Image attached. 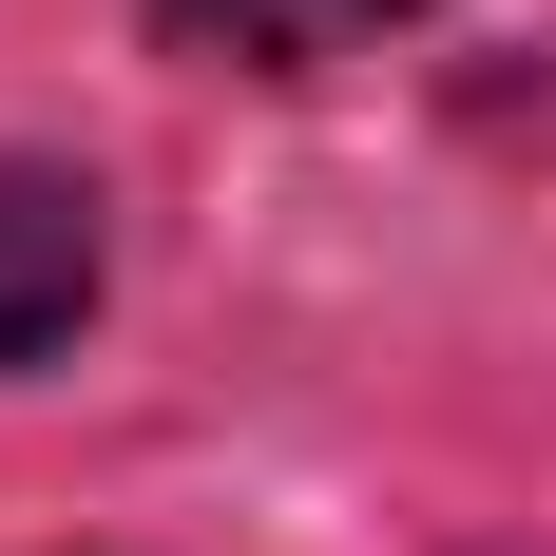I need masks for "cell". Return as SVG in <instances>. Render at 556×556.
I'll use <instances>...</instances> for the list:
<instances>
[{
	"label": "cell",
	"instance_id": "cell-1",
	"mask_svg": "<svg viewBox=\"0 0 556 556\" xmlns=\"http://www.w3.org/2000/svg\"><path fill=\"white\" fill-rule=\"evenodd\" d=\"M97 269H115V230H97V173H58V154H0V384H20V365H58V345L97 327Z\"/></svg>",
	"mask_w": 556,
	"mask_h": 556
},
{
	"label": "cell",
	"instance_id": "cell-2",
	"mask_svg": "<svg viewBox=\"0 0 556 556\" xmlns=\"http://www.w3.org/2000/svg\"><path fill=\"white\" fill-rule=\"evenodd\" d=\"M422 0H173V39H212V58H250V77H307V58H345V39H403Z\"/></svg>",
	"mask_w": 556,
	"mask_h": 556
}]
</instances>
